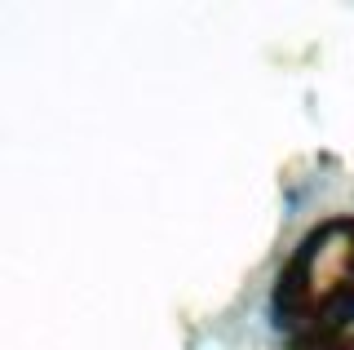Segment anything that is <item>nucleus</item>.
<instances>
[{
	"label": "nucleus",
	"instance_id": "obj_1",
	"mask_svg": "<svg viewBox=\"0 0 354 350\" xmlns=\"http://www.w3.org/2000/svg\"><path fill=\"white\" fill-rule=\"evenodd\" d=\"M274 320L297 337L354 320V217H328L297 244L274 279Z\"/></svg>",
	"mask_w": 354,
	"mask_h": 350
},
{
	"label": "nucleus",
	"instance_id": "obj_2",
	"mask_svg": "<svg viewBox=\"0 0 354 350\" xmlns=\"http://www.w3.org/2000/svg\"><path fill=\"white\" fill-rule=\"evenodd\" d=\"M292 350H354V333L346 328H332V333H306L297 337Z\"/></svg>",
	"mask_w": 354,
	"mask_h": 350
}]
</instances>
